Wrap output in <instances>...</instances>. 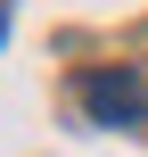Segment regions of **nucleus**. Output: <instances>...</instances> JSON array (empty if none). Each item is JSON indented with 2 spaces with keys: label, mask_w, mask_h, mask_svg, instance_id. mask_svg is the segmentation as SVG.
Instances as JSON below:
<instances>
[{
  "label": "nucleus",
  "mask_w": 148,
  "mask_h": 157,
  "mask_svg": "<svg viewBox=\"0 0 148 157\" xmlns=\"http://www.w3.org/2000/svg\"><path fill=\"white\" fill-rule=\"evenodd\" d=\"M82 108H91L99 124H140L148 91H140V75H132V66H99V75H82Z\"/></svg>",
  "instance_id": "f257e3e1"
},
{
  "label": "nucleus",
  "mask_w": 148,
  "mask_h": 157,
  "mask_svg": "<svg viewBox=\"0 0 148 157\" xmlns=\"http://www.w3.org/2000/svg\"><path fill=\"white\" fill-rule=\"evenodd\" d=\"M0 41H8V8H0Z\"/></svg>",
  "instance_id": "f03ea898"
}]
</instances>
